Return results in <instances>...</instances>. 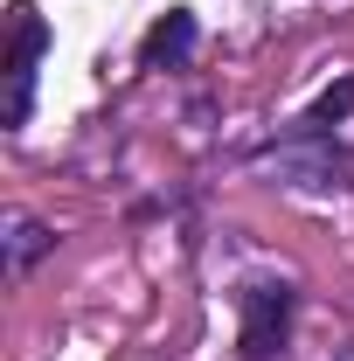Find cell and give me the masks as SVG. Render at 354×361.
<instances>
[{"label": "cell", "mask_w": 354, "mask_h": 361, "mask_svg": "<svg viewBox=\"0 0 354 361\" xmlns=\"http://www.w3.org/2000/svg\"><path fill=\"white\" fill-rule=\"evenodd\" d=\"M257 167L278 174L285 188H312V195H326V188H354V153L341 146V139L299 133V126H292V139L264 146V153H257Z\"/></svg>", "instance_id": "6da1fadb"}, {"label": "cell", "mask_w": 354, "mask_h": 361, "mask_svg": "<svg viewBox=\"0 0 354 361\" xmlns=\"http://www.w3.org/2000/svg\"><path fill=\"white\" fill-rule=\"evenodd\" d=\"M49 49V28L35 21V7H14V42H7V90H0V126H28V104H35V63Z\"/></svg>", "instance_id": "7a4b0ae2"}, {"label": "cell", "mask_w": 354, "mask_h": 361, "mask_svg": "<svg viewBox=\"0 0 354 361\" xmlns=\"http://www.w3.org/2000/svg\"><path fill=\"white\" fill-rule=\"evenodd\" d=\"M285 334H292V285H250L243 292V334H236L243 361H271L285 348Z\"/></svg>", "instance_id": "3957f363"}, {"label": "cell", "mask_w": 354, "mask_h": 361, "mask_svg": "<svg viewBox=\"0 0 354 361\" xmlns=\"http://www.w3.org/2000/svg\"><path fill=\"white\" fill-rule=\"evenodd\" d=\"M139 56H146L153 70H160V63H188V56H195V14H188V7H167V14L146 28Z\"/></svg>", "instance_id": "277c9868"}, {"label": "cell", "mask_w": 354, "mask_h": 361, "mask_svg": "<svg viewBox=\"0 0 354 361\" xmlns=\"http://www.w3.org/2000/svg\"><path fill=\"white\" fill-rule=\"evenodd\" d=\"M348 111H354V77H348V84H334V90H319V97H312V104H306V118H299V133H326V126H341Z\"/></svg>", "instance_id": "5b68a950"}, {"label": "cell", "mask_w": 354, "mask_h": 361, "mask_svg": "<svg viewBox=\"0 0 354 361\" xmlns=\"http://www.w3.org/2000/svg\"><path fill=\"white\" fill-rule=\"evenodd\" d=\"M49 243H56V236H49L35 216H21V223H14V243H7V271L21 278V271H28V264H35V257L49 250Z\"/></svg>", "instance_id": "8992f818"}]
</instances>
